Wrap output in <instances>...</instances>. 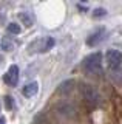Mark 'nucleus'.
<instances>
[{
    "label": "nucleus",
    "instance_id": "f257e3e1",
    "mask_svg": "<svg viewBox=\"0 0 122 124\" xmlns=\"http://www.w3.org/2000/svg\"><path fill=\"white\" fill-rule=\"evenodd\" d=\"M82 70L90 76L102 75V54L99 51L88 54V56L82 61Z\"/></svg>",
    "mask_w": 122,
    "mask_h": 124
},
{
    "label": "nucleus",
    "instance_id": "f03ea898",
    "mask_svg": "<svg viewBox=\"0 0 122 124\" xmlns=\"http://www.w3.org/2000/svg\"><path fill=\"white\" fill-rule=\"evenodd\" d=\"M105 62L110 71L117 73L122 70V51L119 50H108L105 54Z\"/></svg>",
    "mask_w": 122,
    "mask_h": 124
},
{
    "label": "nucleus",
    "instance_id": "7ed1b4c3",
    "mask_svg": "<svg viewBox=\"0 0 122 124\" xmlns=\"http://www.w3.org/2000/svg\"><path fill=\"white\" fill-rule=\"evenodd\" d=\"M81 93H82L83 98H85V101L88 104H91V106H97V104L101 102V95H99V92L88 84L81 85Z\"/></svg>",
    "mask_w": 122,
    "mask_h": 124
},
{
    "label": "nucleus",
    "instance_id": "20e7f679",
    "mask_svg": "<svg viewBox=\"0 0 122 124\" xmlns=\"http://www.w3.org/2000/svg\"><path fill=\"white\" fill-rule=\"evenodd\" d=\"M3 81H5V84L11 85V87H16L19 82V67L17 65H11L8 68V71L3 76Z\"/></svg>",
    "mask_w": 122,
    "mask_h": 124
},
{
    "label": "nucleus",
    "instance_id": "39448f33",
    "mask_svg": "<svg viewBox=\"0 0 122 124\" xmlns=\"http://www.w3.org/2000/svg\"><path fill=\"white\" fill-rule=\"evenodd\" d=\"M105 34H107L105 28H99V30H96L94 33H91L90 36H88V39H87V45H88V46H96V45H99L102 40H104Z\"/></svg>",
    "mask_w": 122,
    "mask_h": 124
},
{
    "label": "nucleus",
    "instance_id": "423d86ee",
    "mask_svg": "<svg viewBox=\"0 0 122 124\" xmlns=\"http://www.w3.org/2000/svg\"><path fill=\"white\" fill-rule=\"evenodd\" d=\"M37 45H39L37 51H48L49 48H53L54 40H53V37H45V39H40V40H36L31 46H37Z\"/></svg>",
    "mask_w": 122,
    "mask_h": 124
},
{
    "label": "nucleus",
    "instance_id": "0eeeda50",
    "mask_svg": "<svg viewBox=\"0 0 122 124\" xmlns=\"http://www.w3.org/2000/svg\"><path fill=\"white\" fill-rule=\"evenodd\" d=\"M37 92H39V82H29L26 84L23 87V90H22V93H23V96H26V98H33V96L37 95Z\"/></svg>",
    "mask_w": 122,
    "mask_h": 124
},
{
    "label": "nucleus",
    "instance_id": "6e6552de",
    "mask_svg": "<svg viewBox=\"0 0 122 124\" xmlns=\"http://www.w3.org/2000/svg\"><path fill=\"white\" fill-rule=\"evenodd\" d=\"M57 110H59L62 115H67V116H74L76 115V107L73 106V104H68V102L60 104Z\"/></svg>",
    "mask_w": 122,
    "mask_h": 124
},
{
    "label": "nucleus",
    "instance_id": "1a4fd4ad",
    "mask_svg": "<svg viewBox=\"0 0 122 124\" xmlns=\"http://www.w3.org/2000/svg\"><path fill=\"white\" fill-rule=\"evenodd\" d=\"M74 85V81H65V82H62L59 85V92L60 93H67L68 90H71Z\"/></svg>",
    "mask_w": 122,
    "mask_h": 124
},
{
    "label": "nucleus",
    "instance_id": "9d476101",
    "mask_svg": "<svg viewBox=\"0 0 122 124\" xmlns=\"http://www.w3.org/2000/svg\"><path fill=\"white\" fill-rule=\"evenodd\" d=\"M13 48H14L13 40L3 37V39H2V50H5V51H13Z\"/></svg>",
    "mask_w": 122,
    "mask_h": 124
},
{
    "label": "nucleus",
    "instance_id": "9b49d317",
    "mask_svg": "<svg viewBox=\"0 0 122 124\" xmlns=\"http://www.w3.org/2000/svg\"><path fill=\"white\" fill-rule=\"evenodd\" d=\"M22 31V28H20V25L19 23H9L8 25V33H11V34H19Z\"/></svg>",
    "mask_w": 122,
    "mask_h": 124
},
{
    "label": "nucleus",
    "instance_id": "f8f14e48",
    "mask_svg": "<svg viewBox=\"0 0 122 124\" xmlns=\"http://www.w3.org/2000/svg\"><path fill=\"white\" fill-rule=\"evenodd\" d=\"M19 17H20V20H23V23H25L26 26H31L33 25V19L29 17L26 13H20V14H19Z\"/></svg>",
    "mask_w": 122,
    "mask_h": 124
},
{
    "label": "nucleus",
    "instance_id": "ddd939ff",
    "mask_svg": "<svg viewBox=\"0 0 122 124\" xmlns=\"http://www.w3.org/2000/svg\"><path fill=\"white\" fill-rule=\"evenodd\" d=\"M105 14H107V9H104V8H96L93 11V17H104Z\"/></svg>",
    "mask_w": 122,
    "mask_h": 124
},
{
    "label": "nucleus",
    "instance_id": "4468645a",
    "mask_svg": "<svg viewBox=\"0 0 122 124\" xmlns=\"http://www.w3.org/2000/svg\"><path fill=\"white\" fill-rule=\"evenodd\" d=\"M5 106H6L8 110H13L14 108V101H13L11 96H5Z\"/></svg>",
    "mask_w": 122,
    "mask_h": 124
},
{
    "label": "nucleus",
    "instance_id": "2eb2a0df",
    "mask_svg": "<svg viewBox=\"0 0 122 124\" xmlns=\"http://www.w3.org/2000/svg\"><path fill=\"white\" fill-rule=\"evenodd\" d=\"M0 124H6V123H5V119H3V118H0Z\"/></svg>",
    "mask_w": 122,
    "mask_h": 124
}]
</instances>
